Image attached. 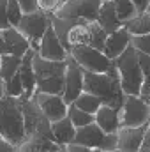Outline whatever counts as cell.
<instances>
[{
	"label": "cell",
	"instance_id": "obj_1",
	"mask_svg": "<svg viewBox=\"0 0 150 152\" xmlns=\"http://www.w3.org/2000/svg\"><path fill=\"white\" fill-rule=\"evenodd\" d=\"M83 90L97 96L103 104H108L111 108L120 110L122 103H124V90L120 85V78L118 71L113 64L106 73H90L85 71L83 75Z\"/></svg>",
	"mask_w": 150,
	"mask_h": 152
},
{
	"label": "cell",
	"instance_id": "obj_2",
	"mask_svg": "<svg viewBox=\"0 0 150 152\" xmlns=\"http://www.w3.org/2000/svg\"><path fill=\"white\" fill-rule=\"evenodd\" d=\"M0 136L20 145L25 140V120L21 110V97L4 96L0 99Z\"/></svg>",
	"mask_w": 150,
	"mask_h": 152
},
{
	"label": "cell",
	"instance_id": "obj_3",
	"mask_svg": "<svg viewBox=\"0 0 150 152\" xmlns=\"http://www.w3.org/2000/svg\"><path fill=\"white\" fill-rule=\"evenodd\" d=\"M51 25L67 50V53L83 44H90V34H92V21L94 20H81V18H58L55 14H50Z\"/></svg>",
	"mask_w": 150,
	"mask_h": 152
},
{
	"label": "cell",
	"instance_id": "obj_4",
	"mask_svg": "<svg viewBox=\"0 0 150 152\" xmlns=\"http://www.w3.org/2000/svg\"><path fill=\"white\" fill-rule=\"evenodd\" d=\"M34 75L37 90L48 94H60L64 92V78H66V60H48L41 55H34L32 58Z\"/></svg>",
	"mask_w": 150,
	"mask_h": 152
},
{
	"label": "cell",
	"instance_id": "obj_5",
	"mask_svg": "<svg viewBox=\"0 0 150 152\" xmlns=\"http://www.w3.org/2000/svg\"><path fill=\"white\" fill-rule=\"evenodd\" d=\"M113 64L118 71L124 94L140 96V88L143 83V73H141L138 55H136V50L133 48V44H129L117 58H113Z\"/></svg>",
	"mask_w": 150,
	"mask_h": 152
},
{
	"label": "cell",
	"instance_id": "obj_6",
	"mask_svg": "<svg viewBox=\"0 0 150 152\" xmlns=\"http://www.w3.org/2000/svg\"><path fill=\"white\" fill-rule=\"evenodd\" d=\"M118 113H120V127L145 126L150 120V101H145L143 97L134 94H125Z\"/></svg>",
	"mask_w": 150,
	"mask_h": 152
},
{
	"label": "cell",
	"instance_id": "obj_7",
	"mask_svg": "<svg viewBox=\"0 0 150 152\" xmlns=\"http://www.w3.org/2000/svg\"><path fill=\"white\" fill-rule=\"evenodd\" d=\"M21 110H23V120H25V134L27 136H46L55 142V136L51 133V122L48 117L41 112L36 101L32 97H21ZM25 136V138H27Z\"/></svg>",
	"mask_w": 150,
	"mask_h": 152
},
{
	"label": "cell",
	"instance_id": "obj_8",
	"mask_svg": "<svg viewBox=\"0 0 150 152\" xmlns=\"http://www.w3.org/2000/svg\"><path fill=\"white\" fill-rule=\"evenodd\" d=\"M74 142L92 151H111L117 149V133H104L95 122L76 127Z\"/></svg>",
	"mask_w": 150,
	"mask_h": 152
},
{
	"label": "cell",
	"instance_id": "obj_9",
	"mask_svg": "<svg viewBox=\"0 0 150 152\" xmlns=\"http://www.w3.org/2000/svg\"><path fill=\"white\" fill-rule=\"evenodd\" d=\"M69 55L74 58L85 71H90V73H106L113 66V60L110 57H106L104 51L95 50V48H92L88 44L73 48L69 51Z\"/></svg>",
	"mask_w": 150,
	"mask_h": 152
},
{
	"label": "cell",
	"instance_id": "obj_10",
	"mask_svg": "<svg viewBox=\"0 0 150 152\" xmlns=\"http://www.w3.org/2000/svg\"><path fill=\"white\" fill-rule=\"evenodd\" d=\"M51 18L48 12H42V11H34V12H28V14H23L20 23H18V30L28 39L30 42V48L37 51L39 42L44 36L48 25H50Z\"/></svg>",
	"mask_w": 150,
	"mask_h": 152
},
{
	"label": "cell",
	"instance_id": "obj_11",
	"mask_svg": "<svg viewBox=\"0 0 150 152\" xmlns=\"http://www.w3.org/2000/svg\"><path fill=\"white\" fill-rule=\"evenodd\" d=\"M103 2L104 0H64L53 14L58 18L97 20V14H99Z\"/></svg>",
	"mask_w": 150,
	"mask_h": 152
},
{
	"label": "cell",
	"instance_id": "obj_12",
	"mask_svg": "<svg viewBox=\"0 0 150 152\" xmlns=\"http://www.w3.org/2000/svg\"><path fill=\"white\" fill-rule=\"evenodd\" d=\"M83 75H85V69L76 62L71 55H67V58H66L64 92H62V97H64V101L67 104H71L83 92Z\"/></svg>",
	"mask_w": 150,
	"mask_h": 152
},
{
	"label": "cell",
	"instance_id": "obj_13",
	"mask_svg": "<svg viewBox=\"0 0 150 152\" xmlns=\"http://www.w3.org/2000/svg\"><path fill=\"white\" fill-rule=\"evenodd\" d=\"M32 99L36 101L41 112L48 117L50 122H55L58 118H64L67 115V103L64 101V97L60 94H48V92H41L36 90Z\"/></svg>",
	"mask_w": 150,
	"mask_h": 152
},
{
	"label": "cell",
	"instance_id": "obj_14",
	"mask_svg": "<svg viewBox=\"0 0 150 152\" xmlns=\"http://www.w3.org/2000/svg\"><path fill=\"white\" fill-rule=\"evenodd\" d=\"M30 50V42L16 27L0 28V55L23 57Z\"/></svg>",
	"mask_w": 150,
	"mask_h": 152
},
{
	"label": "cell",
	"instance_id": "obj_15",
	"mask_svg": "<svg viewBox=\"0 0 150 152\" xmlns=\"http://www.w3.org/2000/svg\"><path fill=\"white\" fill-rule=\"evenodd\" d=\"M37 55H41L42 58H48V60H66L67 58V50L64 48V44L60 42V39L57 36L51 21L44 32V36L39 42V48H37Z\"/></svg>",
	"mask_w": 150,
	"mask_h": 152
},
{
	"label": "cell",
	"instance_id": "obj_16",
	"mask_svg": "<svg viewBox=\"0 0 150 152\" xmlns=\"http://www.w3.org/2000/svg\"><path fill=\"white\" fill-rule=\"evenodd\" d=\"M147 129H149V124L136 126V127H124L122 126L117 131V149H122L125 152H138L143 143Z\"/></svg>",
	"mask_w": 150,
	"mask_h": 152
},
{
	"label": "cell",
	"instance_id": "obj_17",
	"mask_svg": "<svg viewBox=\"0 0 150 152\" xmlns=\"http://www.w3.org/2000/svg\"><path fill=\"white\" fill-rule=\"evenodd\" d=\"M36 55V50H28L23 57H21V66H20V71L18 75L21 78V83H23V88H25V94L21 97H32L34 92L37 90V83H36V75H34V66H32V58Z\"/></svg>",
	"mask_w": 150,
	"mask_h": 152
},
{
	"label": "cell",
	"instance_id": "obj_18",
	"mask_svg": "<svg viewBox=\"0 0 150 152\" xmlns=\"http://www.w3.org/2000/svg\"><path fill=\"white\" fill-rule=\"evenodd\" d=\"M131 44V32L125 27H120L118 30H115L111 34H108L106 44H104V53L110 58H117L127 46Z\"/></svg>",
	"mask_w": 150,
	"mask_h": 152
},
{
	"label": "cell",
	"instance_id": "obj_19",
	"mask_svg": "<svg viewBox=\"0 0 150 152\" xmlns=\"http://www.w3.org/2000/svg\"><path fill=\"white\" fill-rule=\"evenodd\" d=\"M94 122L104 133H117L120 129V113L117 108H111L108 104H101L94 115Z\"/></svg>",
	"mask_w": 150,
	"mask_h": 152
},
{
	"label": "cell",
	"instance_id": "obj_20",
	"mask_svg": "<svg viewBox=\"0 0 150 152\" xmlns=\"http://www.w3.org/2000/svg\"><path fill=\"white\" fill-rule=\"evenodd\" d=\"M97 23L104 28L106 34H111L115 30H118L120 27H124V23L118 20L113 0H104L103 2V5L99 9V14H97Z\"/></svg>",
	"mask_w": 150,
	"mask_h": 152
},
{
	"label": "cell",
	"instance_id": "obj_21",
	"mask_svg": "<svg viewBox=\"0 0 150 152\" xmlns=\"http://www.w3.org/2000/svg\"><path fill=\"white\" fill-rule=\"evenodd\" d=\"M62 145H58L57 142L46 138V136H27L20 145H18V152H55L58 151Z\"/></svg>",
	"mask_w": 150,
	"mask_h": 152
},
{
	"label": "cell",
	"instance_id": "obj_22",
	"mask_svg": "<svg viewBox=\"0 0 150 152\" xmlns=\"http://www.w3.org/2000/svg\"><path fill=\"white\" fill-rule=\"evenodd\" d=\"M51 133L55 136V142L62 147H66L67 143L74 142L76 134V126L71 122V118L66 115L64 118H58L55 122H51Z\"/></svg>",
	"mask_w": 150,
	"mask_h": 152
},
{
	"label": "cell",
	"instance_id": "obj_23",
	"mask_svg": "<svg viewBox=\"0 0 150 152\" xmlns=\"http://www.w3.org/2000/svg\"><path fill=\"white\" fill-rule=\"evenodd\" d=\"M124 27L131 32V36H141V34H150V11L138 12L134 18L127 20Z\"/></svg>",
	"mask_w": 150,
	"mask_h": 152
},
{
	"label": "cell",
	"instance_id": "obj_24",
	"mask_svg": "<svg viewBox=\"0 0 150 152\" xmlns=\"http://www.w3.org/2000/svg\"><path fill=\"white\" fill-rule=\"evenodd\" d=\"M21 66V57L16 55H2V64H0V80L7 83L12 76L20 71Z\"/></svg>",
	"mask_w": 150,
	"mask_h": 152
},
{
	"label": "cell",
	"instance_id": "obj_25",
	"mask_svg": "<svg viewBox=\"0 0 150 152\" xmlns=\"http://www.w3.org/2000/svg\"><path fill=\"white\" fill-rule=\"evenodd\" d=\"M73 103H74L79 110H83V112H87V113H92V115H95V112L99 110V106L103 104V101H101L97 96H94V94H90V92H87V90H83Z\"/></svg>",
	"mask_w": 150,
	"mask_h": 152
},
{
	"label": "cell",
	"instance_id": "obj_26",
	"mask_svg": "<svg viewBox=\"0 0 150 152\" xmlns=\"http://www.w3.org/2000/svg\"><path fill=\"white\" fill-rule=\"evenodd\" d=\"M113 4H115V11L118 14V20L122 23H125L127 20H131L138 14V9H136L133 0H113Z\"/></svg>",
	"mask_w": 150,
	"mask_h": 152
},
{
	"label": "cell",
	"instance_id": "obj_27",
	"mask_svg": "<svg viewBox=\"0 0 150 152\" xmlns=\"http://www.w3.org/2000/svg\"><path fill=\"white\" fill-rule=\"evenodd\" d=\"M67 117L71 118V122L74 124L76 127H81V126H87V124L94 122V115L79 110L74 103H71V104L67 106Z\"/></svg>",
	"mask_w": 150,
	"mask_h": 152
},
{
	"label": "cell",
	"instance_id": "obj_28",
	"mask_svg": "<svg viewBox=\"0 0 150 152\" xmlns=\"http://www.w3.org/2000/svg\"><path fill=\"white\" fill-rule=\"evenodd\" d=\"M4 85H5V96H11V97H21V96L25 94V88H23L21 78H20L18 73L12 76L7 83H4Z\"/></svg>",
	"mask_w": 150,
	"mask_h": 152
},
{
	"label": "cell",
	"instance_id": "obj_29",
	"mask_svg": "<svg viewBox=\"0 0 150 152\" xmlns=\"http://www.w3.org/2000/svg\"><path fill=\"white\" fill-rule=\"evenodd\" d=\"M23 16V11L18 4V0H7V20L11 27H18L20 20Z\"/></svg>",
	"mask_w": 150,
	"mask_h": 152
},
{
	"label": "cell",
	"instance_id": "obj_30",
	"mask_svg": "<svg viewBox=\"0 0 150 152\" xmlns=\"http://www.w3.org/2000/svg\"><path fill=\"white\" fill-rule=\"evenodd\" d=\"M131 44L136 51L150 55V34H141V36H131Z\"/></svg>",
	"mask_w": 150,
	"mask_h": 152
},
{
	"label": "cell",
	"instance_id": "obj_31",
	"mask_svg": "<svg viewBox=\"0 0 150 152\" xmlns=\"http://www.w3.org/2000/svg\"><path fill=\"white\" fill-rule=\"evenodd\" d=\"M60 4H62V0H37L39 11L48 12V14H53L60 7Z\"/></svg>",
	"mask_w": 150,
	"mask_h": 152
},
{
	"label": "cell",
	"instance_id": "obj_32",
	"mask_svg": "<svg viewBox=\"0 0 150 152\" xmlns=\"http://www.w3.org/2000/svg\"><path fill=\"white\" fill-rule=\"evenodd\" d=\"M23 14H28V12H34V11H39L37 7V0H18Z\"/></svg>",
	"mask_w": 150,
	"mask_h": 152
},
{
	"label": "cell",
	"instance_id": "obj_33",
	"mask_svg": "<svg viewBox=\"0 0 150 152\" xmlns=\"http://www.w3.org/2000/svg\"><path fill=\"white\" fill-rule=\"evenodd\" d=\"M9 20H7V0H0V28H7Z\"/></svg>",
	"mask_w": 150,
	"mask_h": 152
},
{
	"label": "cell",
	"instance_id": "obj_34",
	"mask_svg": "<svg viewBox=\"0 0 150 152\" xmlns=\"http://www.w3.org/2000/svg\"><path fill=\"white\" fill-rule=\"evenodd\" d=\"M0 152H18V145H14L12 142L0 136Z\"/></svg>",
	"mask_w": 150,
	"mask_h": 152
},
{
	"label": "cell",
	"instance_id": "obj_35",
	"mask_svg": "<svg viewBox=\"0 0 150 152\" xmlns=\"http://www.w3.org/2000/svg\"><path fill=\"white\" fill-rule=\"evenodd\" d=\"M66 151L67 152H92V149H88V147H85V145H79V143H76V142H71V143L66 145Z\"/></svg>",
	"mask_w": 150,
	"mask_h": 152
},
{
	"label": "cell",
	"instance_id": "obj_36",
	"mask_svg": "<svg viewBox=\"0 0 150 152\" xmlns=\"http://www.w3.org/2000/svg\"><path fill=\"white\" fill-rule=\"evenodd\" d=\"M133 2H134V5H136L138 12L147 11V9H149V4H150V0H133Z\"/></svg>",
	"mask_w": 150,
	"mask_h": 152
},
{
	"label": "cell",
	"instance_id": "obj_37",
	"mask_svg": "<svg viewBox=\"0 0 150 152\" xmlns=\"http://www.w3.org/2000/svg\"><path fill=\"white\" fill-rule=\"evenodd\" d=\"M141 145H149L150 147V127L147 129V133H145V138H143V143Z\"/></svg>",
	"mask_w": 150,
	"mask_h": 152
},
{
	"label": "cell",
	"instance_id": "obj_38",
	"mask_svg": "<svg viewBox=\"0 0 150 152\" xmlns=\"http://www.w3.org/2000/svg\"><path fill=\"white\" fill-rule=\"evenodd\" d=\"M5 96V85H4V81L0 80V99Z\"/></svg>",
	"mask_w": 150,
	"mask_h": 152
},
{
	"label": "cell",
	"instance_id": "obj_39",
	"mask_svg": "<svg viewBox=\"0 0 150 152\" xmlns=\"http://www.w3.org/2000/svg\"><path fill=\"white\" fill-rule=\"evenodd\" d=\"M138 152H150V147H149V145H141Z\"/></svg>",
	"mask_w": 150,
	"mask_h": 152
},
{
	"label": "cell",
	"instance_id": "obj_40",
	"mask_svg": "<svg viewBox=\"0 0 150 152\" xmlns=\"http://www.w3.org/2000/svg\"><path fill=\"white\" fill-rule=\"evenodd\" d=\"M95 152H125L122 149H111V151H95Z\"/></svg>",
	"mask_w": 150,
	"mask_h": 152
},
{
	"label": "cell",
	"instance_id": "obj_41",
	"mask_svg": "<svg viewBox=\"0 0 150 152\" xmlns=\"http://www.w3.org/2000/svg\"><path fill=\"white\" fill-rule=\"evenodd\" d=\"M57 152H67V151H66V147H60V149H58Z\"/></svg>",
	"mask_w": 150,
	"mask_h": 152
},
{
	"label": "cell",
	"instance_id": "obj_42",
	"mask_svg": "<svg viewBox=\"0 0 150 152\" xmlns=\"http://www.w3.org/2000/svg\"><path fill=\"white\" fill-rule=\"evenodd\" d=\"M0 64H2V55H0Z\"/></svg>",
	"mask_w": 150,
	"mask_h": 152
},
{
	"label": "cell",
	"instance_id": "obj_43",
	"mask_svg": "<svg viewBox=\"0 0 150 152\" xmlns=\"http://www.w3.org/2000/svg\"><path fill=\"white\" fill-rule=\"evenodd\" d=\"M149 127H150V120H149Z\"/></svg>",
	"mask_w": 150,
	"mask_h": 152
},
{
	"label": "cell",
	"instance_id": "obj_44",
	"mask_svg": "<svg viewBox=\"0 0 150 152\" xmlns=\"http://www.w3.org/2000/svg\"><path fill=\"white\" fill-rule=\"evenodd\" d=\"M149 9H150V4H149Z\"/></svg>",
	"mask_w": 150,
	"mask_h": 152
},
{
	"label": "cell",
	"instance_id": "obj_45",
	"mask_svg": "<svg viewBox=\"0 0 150 152\" xmlns=\"http://www.w3.org/2000/svg\"><path fill=\"white\" fill-rule=\"evenodd\" d=\"M92 152H95V151H92Z\"/></svg>",
	"mask_w": 150,
	"mask_h": 152
},
{
	"label": "cell",
	"instance_id": "obj_46",
	"mask_svg": "<svg viewBox=\"0 0 150 152\" xmlns=\"http://www.w3.org/2000/svg\"><path fill=\"white\" fill-rule=\"evenodd\" d=\"M55 152H57V151H55Z\"/></svg>",
	"mask_w": 150,
	"mask_h": 152
},
{
	"label": "cell",
	"instance_id": "obj_47",
	"mask_svg": "<svg viewBox=\"0 0 150 152\" xmlns=\"http://www.w3.org/2000/svg\"><path fill=\"white\" fill-rule=\"evenodd\" d=\"M149 11H150V9H149Z\"/></svg>",
	"mask_w": 150,
	"mask_h": 152
}]
</instances>
